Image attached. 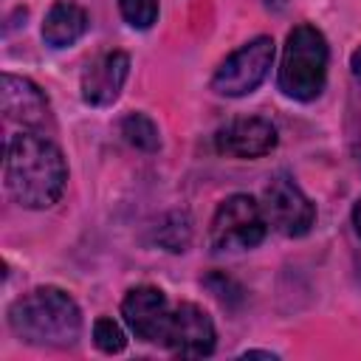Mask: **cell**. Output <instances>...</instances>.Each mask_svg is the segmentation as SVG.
I'll use <instances>...</instances> for the list:
<instances>
[{
    "instance_id": "1",
    "label": "cell",
    "mask_w": 361,
    "mask_h": 361,
    "mask_svg": "<svg viewBox=\"0 0 361 361\" xmlns=\"http://www.w3.org/2000/svg\"><path fill=\"white\" fill-rule=\"evenodd\" d=\"M3 180L23 209H48L62 197L68 164L54 141L39 133H17L6 144Z\"/></svg>"
},
{
    "instance_id": "2",
    "label": "cell",
    "mask_w": 361,
    "mask_h": 361,
    "mask_svg": "<svg viewBox=\"0 0 361 361\" xmlns=\"http://www.w3.org/2000/svg\"><path fill=\"white\" fill-rule=\"evenodd\" d=\"M8 327L28 344L68 347L76 344L82 333V310L68 290L42 285L14 299L8 307Z\"/></svg>"
},
{
    "instance_id": "3",
    "label": "cell",
    "mask_w": 361,
    "mask_h": 361,
    "mask_svg": "<svg viewBox=\"0 0 361 361\" xmlns=\"http://www.w3.org/2000/svg\"><path fill=\"white\" fill-rule=\"evenodd\" d=\"M327 39L316 25H296L288 34L282 65H279V90L296 102H310L324 90L327 82Z\"/></svg>"
},
{
    "instance_id": "4",
    "label": "cell",
    "mask_w": 361,
    "mask_h": 361,
    "mask_svg": "<svg viewBox=\"0 0 361 361\" xmlns=\"http://www.w3.org/2000/svg\"><path fill=\"white\" fill-rule=\"evenodd\" d=\"M265 231H268V220L262 203H257L248 195H231L217 206L209 237L217 251H245L259 245Z\"/></svg>"
},
{
    "instance_id": "5",
    "label": "cell",
    "mask_w": 361,
    "mask_h": 361,
    "mask_svg": "<svg viewBox=\"0 0 361 361\" xmlns=\"http://www.w3.org/2000/svg\"><path fill=\"white\" fill-rule=\"evenodd\" d=\"M271 65H274V39L254 37L251 42H245L220 62V68L212 76V90L228 99L248 96L265 82Z\"/></svg>"
},
{
    "instance_id": "6",
    "label": "cell",
    "mask_w": 361,
    "mask_h": 361,
    "mask_svg": "<svg viewBox=\"0 0 361 361\" xmlns=\"http://www.w3.org/2000/svg\"><path fill=\"white\" fill-rule=\"evenodd\" d=\"M262 212L268 226L285 237H305L316 223V206L288 175L271 178L262 195Z\"/></svg>"
},
{
    "instance_id": "7",
    "label": "cell",
    "mask_w": 361,
    "mask_h": 361,
    "mask_svg": "<svg viewBox=\"0 0 361 361\" xmlns=\"http://www.w3.org/2000/svg\"><path fill=\"white\" fill-rule=\"evenodd\" d=\"M214 338H217V333H214L212 316L192 302H180L169 313V324H166L161 344H166L175 355L203 358V355H212Z\"/></svg>"
},
{
    "instance_id": "8",
    "label": "cell",
    "mask_w": 361,
    "mask_h": 361,
    "mask_svg": "<svg viewBox=\"0 0 361 361\" xmlns=\"http://www.w3.org/2000/svg\"><path fill=\"white\" fill-rule=\"evenodd\" d=\"M169 313H172L169 302H166L164 290L155 285H138V288L127 290V296L121 302L124 324L141 341H164Z\"/></svg>"
},
{
    "instance_id": "9",
    "label": "cell",
    "mask_w": 361,
    "mask_h": 361,
    "mask_svg": "<svg viewBox=\"0 0 361 361\" xmlns=\"http://www.w3.org/2000/svg\"><path fill=\"white\" fill-rule=\"evenodd\" d=\"M0 107L6 121H14L20 127L28 130H39L48 121V99L45 93L25 76H14V73H3L0 79Z\"/></svg>"
},
{
    "instance_id": "10",
    "label": "cell",
    "mask_w": 361,
    "mask_h": 361,
    "mask_svg": "<svg viewBox=\"0 0 361 361\" xmlns=\"http://www.w3.org/2000/svg\"><path fill=\"white\" fill-rule=\"evenodd\" d=\"M214 147L231 158H262L276 147V127L268 118H234L214 135Z\"/></svg>"
},
{
    "instance_id": "11",
    "label": "cell",
    "mask_w": 361,
    "mask_h": 361,
    "mask_svg": "<svg viewBox=\"0 0 361 361\" xmlns=\"http://www.w3.org/2000/svg\"><path fill=\"white\" fill-rule=\"evenodd\" d=\"M130 76V56L124 51H107L82 73V99L93 107H107L118 99Z\"/></svg>"
},
{
    "instance_id": "12",
    "label": "cell",
    "mask_w": 361,
    "mask_h": 361,
    "mask_svg": "<svg viewBox=\"0 0 361 361\" xmlns=\"http://www.w3.org/2000/svg\"><path fill=\"white\" fill-rule=\"evenodd\" d=\"M87 25H90V17L79 3L56 0L42 20V39L51 48H68L87 31Z\"/></svg>"
},
{
    "instance_id": "13",
    "label": "cell",
    "mask_w": 361,
    "mask_h": 361,
    "mask_svg": "<svg viewBox=\"0 0 361 361\" xmlns=\"http://www.w3.org/2000/svg\"><path fill=\"white\" fill-rule=\"evenodd\" d=\"M121 135L130 147L135 149H144V152H155L161 147V138H158V127L155 121L147 116V113H130L121 118Z\"/></svg>"
},
{
    "instance_id": "14",
    "label": "cell",
    "mask_w": 361,
    "mask_h": 361,
    "mask_svg": "<svg viewBox=\"0 0 361 361\" xmlns=\"http://www.w3.org/2000/svg\"><path fill=\"white\" fill-rule=\"evenodd\" d=\"M189 234H192V226H189V217L183 212H175L164 220V226H158V243L166 245L169 251H183L186 243H189Z\"/></svg>"
},
{
    "instance_id": "15",
    "label": "cell",
    "mask_w": 361,
    "mask_h": 361,
    "mask_svg": "<svg viewBox=\"0 0 361 361\" xmlns=\"http://www.w3.org/2000/svg\"><path fill=\"white\" fill-rule=\"evenodd\" d=\"M93 344L102 350V353H121L124 347H127V336H124V330L118 327V322H113L110 316H102V319H96V324H93Z\"/></svg>"
},
{
    "instance_id": "16",
    "label": "cell",
    "mask_w": 361,
    "mask_h": 361,
    "mask_svg": "<svg viewBox=\"0 0 361 361\" xmlns=\"http://www.w3.org/2000/svg\"><path fill=\"white\" fill-rule=\"evenodd\" d=\"M118 11L133 28L144 31L158 20V0H118Z\"/></svg>"
},
{
    "instance_id": "17",
    "label": "cell",
    "mask_w": 361,
    "mask_h": 361,
    "mask_svg": "<svg viewBox=\"0 0 361 361\" xmlns=\"http://www.w3.org/2000/svg\"><path fill=\"white\" fill-rule=\"evenodd\" d=\"M350 68H353V73L361 79V48L353 51V56H350Z\"/></svg>"
},
{
    "instance_id": "18",
    "label": "cell",
    "mask_w": 361,
    "mask_h": 361,
    "mask_svg": "<svg viewBox=\"0 0 361 361\" xmlns=\"http://www.w3.org/2000/svg\"><path fill=\"white\" fill-rule=\"evenodd\" d=\"M243 358H271V361H274L276 355H274V353H265V350H245Z\"/></svg>"
},
{
    "instance_id": "19",
    "label": "cell",
    "mask_w": 361,
    "mask_h": 361,
    "mask_svg": "<svg viewBox=\"0 0 361 361\" xmlns=\"http://www.w3.org/2000/svg\"><path fill=\"white\" fill-rule=\"evenodd\" d=\"M353 226H355V231H358V237H361V200H358L355 209H353Z\"/></svg>"
}]
</instances>
